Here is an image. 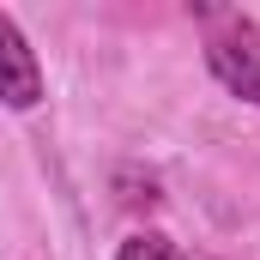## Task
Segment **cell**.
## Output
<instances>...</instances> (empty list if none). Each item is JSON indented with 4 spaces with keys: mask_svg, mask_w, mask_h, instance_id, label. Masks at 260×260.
<instances>
[{
    "mask_svg": "<svg viewBox=\"0 0 260 260\" xmlns=\"http://www.w3.org/2000/svg\"><path fill=\"white\" fill-rule=\"evenodd\" d=\"M206 18H212V12H206ZM206 61H212V73L224 79V91H236V97L260 103V24H254V18H242V12L212 18Z\"/></svg>",
    "mask_w": 260,
    "mask_h": 260,
    "instance_id": "6da1fadb",
    "label": "cell"
},
{
    "mask_svg": "<svg viewBox=\"0 0 260 260\" xmlns=\"http://www.w3.org/2000/svg\"><path fill=\"white\" fill-rule=\"evenodd\" d=\"M0 103L6 109L43 103V67H37V49L24 43V30L12 24V12H0Z\"/></svg>",
    "mask_w": 260,
    "mask_h": 260,
    "instance_id": "7a4b0ae2",
    "label": "cell"
},
{
    "mask_svg": "<svg viewBox=\"0 0 260 260\" xmlns=\"http://www.w3.org/2000/svg\"><path fill=\"white\" fill-rule=\"evenodd\" d=\"M115 260H182V254H176V242H170V236L145 230V236H127V242L115 248Z\"/></svg>",
    "mask_w": 260,
    "mask_h": 260,
    "instance_id": "3957f363",
    "label": "cell"
}]
</instances>
